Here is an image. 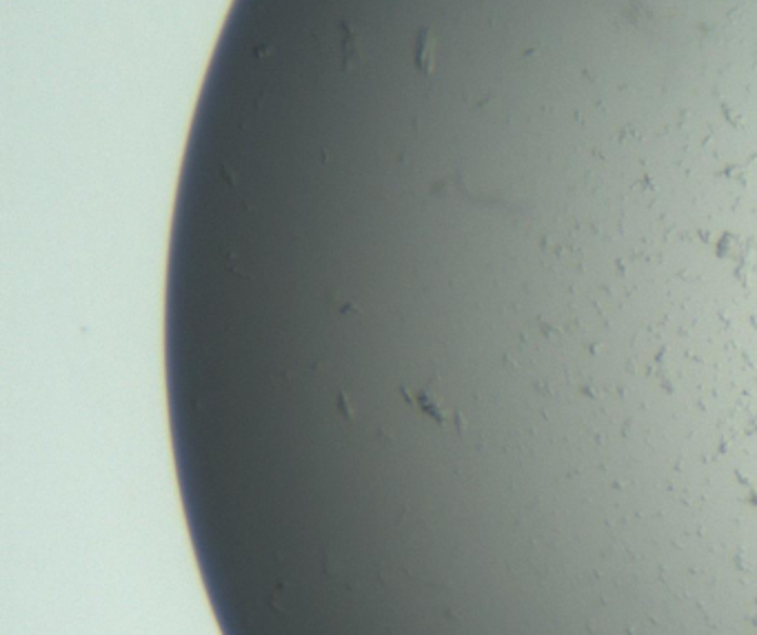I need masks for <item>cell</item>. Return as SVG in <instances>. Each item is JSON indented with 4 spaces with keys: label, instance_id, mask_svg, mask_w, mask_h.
<instances>
[{
    "label": "cell",
    "instance_id": "2",
    "mask_svg": "<svg viewBox=\"0 0 757 635\" xmlns=\"http://www.w3.org/2000/svg\"><path fill=\"white\" fill-rule=\"evenodd\" d=\"M340 31H342V43H340L342 63H344L346 69H349V67H354L358 63V56H360L358 36H356V31L349 25H340Z\"/></svg>",
    "mask_w": 757,
    "mask_h": 635
},
{
    "label": "cell",
    "instance_id": "1",
    "mask_svg": "<svg viewBox=\"0 0 757 635\" xmlns=\"http://www.w3.org/2000/svg\"><path fill=\"white\" fill-rule=\"evenodd\" d=\"M416 67L420 74H431L436 67V40L431 29H420L418 31V43H416Z\"/></svg>",
    "mask_w": 757,
    "mask_h": 635
}]
</instances>
